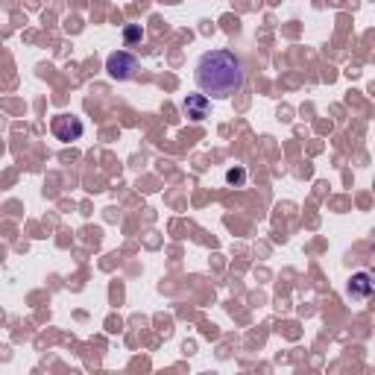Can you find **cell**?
<instances>
[{
    "label": "cell",
    "instance_id": "1",
    "mask_svg": "<svg viewBox=\"0 0 375 375\" xmlns=\"http://www.w3.org/2000/svg\"><path fill=\"white\" fill-rule=\"evenodd\" d=\"M194 80L206 97L214 100H229L243 88V62L232 50H208L196 59Z\"/></svg>",
    "mask_w": 375,
    "mask_h": 375
},
{
    "label": "cell",
    "instance_id": "2",
    "mask_svg": "<svg viewBox=\"0 0 375 375\" xmlns=\"http://www.w3.org/2000/svg\"><path fill=\"white\" fill-rule=\"evenodd\" d=\"M106 70L109 77L117 80V83H127V80H135L138 73V59L132 53H127V50H117V53H112L106 59Z\"/></svg>",
    "mask_w": 375,
    "mask_h": 375
},
{
    "label": "cell",
    "instance_id": "3",
    "mask_svg": "<svg viewBox=\"0 0 375 375\" xmlns=\"http://www.w3.org/2000/svg\"><path fill=\"white\" fill-rule=\"evenodd\" d=\"M50 130H53V135L59 141H80L85 127H83V120L80 117H73V115H56L53 123H50Z\"/></svg>",
    "mask_w": 375,
    "mask_h": 375
},
{
    "label": "cell",
    "instance_id": "4",
    "mask_svg": "<svg viewBox=\"0 0 375 375\" xmlns=\"http://www.w3.org/2000/svg\"><path fill=\"white\" fill-rule=\"evenodd\" d=\"M208 112H211V100H208L206 94H188V97L182 100V115H185L188 120H194V123L206 120Z\"/></svg>",
    "mask_w": 375,
    "mask_h": 375
},
{
    "label": "cell",
    "instance_id": "5",
    "mask_svg": "<svg viewBox=\"0 0 375 375\" xmlns=\"http://www.w3.org/2000/svg\"><path fill=\"white\" fill-rule=\"evenodd\" d=\"M372 276L369 273H355L352 276V282H349V296L352 299H358V302H364V299H369L372 296Z\"/></svg>",
    "mask_w": 375,
    "mask_h": 375
},
{
    "label": "cell",
    "instance_id": "6",
    "mask_svg": "<svg viewBox=\"0 0 375 375\" xmlns=\"http://www.w3.org/2000/svg\"><path fill=\"white\" fill-rule=\"evenodd\" d=\"M141 38H144V30L138 27V23H130V27L123 30V41H127V44H135V41H141Z\"/></svg>",
    "mask_w": 375,
    "mask_h": 375
},
{
    "label": "cell",
    "instance_id": "7",
    "mask_svg": "<svg viewBox=\"0 0 375 375\" xmlns=\"http://www.w3.org/2000/svg\"><path fill=\"white\" fill-rule=\"evenodd\" d=\"M226 182H229V185H243V182H246V170H243V167L226 170Z\"/></svg>",
    "mask_w": 375,
    "mask_h": 375
}]
</instances>
